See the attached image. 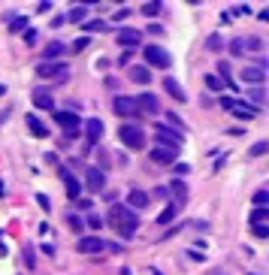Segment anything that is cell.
<instances>
[{
  "label": "cell",
  "instance_id": "1",
  "mask_svg": "<svg viewBox=\"0 0 269 275\" xmlns=\"http://www.w3.org/2000/svg\"><path fill=\"white\" fill-rule=\"evenodd\" d=\"M109 221L115 224V230H118L124 239H133V233H136V227H139L136 212L127 209V206H112V209H109Z\"/></svg>",
  "mask_w": 269,
  "mask_h": 275
},
{
  "label": "cell",
  "instance_id": "2",
  "mask_svg": "<svg viewBox=\"0 0 269 275\" xmlns=\"http://www.w3.org/2000/svg\"><path fill=\"white\" fill-rule=\"evenodd\" d=\"M118 139L127 145V148H142L145 145V133H142V127L136 124V121H127V124H121V130H118Z\"/></svg>",
  "mask_w": 269,
  "mask_h": 275
},
{
  "label": "cell",
  "instance_id": "3",
  "mask_svg": "<svg viewBox=\"0 0 269 275\" xmlns=\"http://www.w3.org/2000/svg\"><path fill=\"white\" fill-rule=\"evenodd\" d=\"M142 55H145L148 67H158V70H170L173 67V55L167 49H161V46H148V49H142Z\"/></svg>",
  "mask_w": 269,
  "mask_h": 275
},
{
  "label": "cell",
  "instance_id": "4",
  "mask_svg": "<svg viewBox=\"0 0 269 275\" xmlns=\"http://www.w3.org/2000/svg\"><path fill=\"white\" fill-rule=\"evenodd\" d=\"M155 133H158V142L167 145V148H181V142H184V133L181 130H173L170 124H158Z\"/></svg>",
  "mask_w": 269,
  "mask_h": 275
},
{
  "label": "cell",
  "instance_id": "5",
  "mask_svg": "<svg viewBox=\"0 0 269 275\" xmlns=\"http://www.w3.org/2000/svg\"><path fill=\"white\" fill-rule=\"evenodd\" d=\"M112 109L118 112L121 118H136V115H139L136 100H133V97H127V94H118V97H115V100H112Z\"/></svg>",
  "mask_w": 269,
  "mask_h": 275
},
{
  "label": "cell",
  "instance_id": "6",
  "mask_svg": "<svg viewBox=\"0 0 269 275\" xmlns=\"http://www.w3.org/2000/svg\"><path fill=\"white\" fill-rule=\"evenodd\" d=\"M55 121H58L70 136H73V133H79V127H82V118L76 115L73 109H67V112H55Z\"/></svg>",
  "mask_w": 269,
  "mask_h": 275
},
{
  "label": "cell",
  "instance_id": "7",
  "mask_svg": "<svg viewBox=\"0 0 269 275\" xmlns=\"http://www.w3.org/2000/svg\"><path fill=\"white\" fill-rule=\"evenodd\" d=\"M115 39H118L121 49H139L142 46V33L133 30V27H121L118 33H115Z\"/></svg>",
  "mask_w": 269,
  "mask_h": 275
},
{
  "label": "cell",
  "instance_id": "8",
  "mask_svg": "<svg viewBox=\"0 0 269 275\" xmlns=\"http://www.w3.org/2000/svg\"><path fill=\"white\" fill-rule=\"evenodd\" d=\"M76 251H82V254H103L106 242L100 239V236H85V239L76 242Z\"/></svg>",
  "mask_w": 269,
  "mask_h": 275
},
{
  "label": "cell",
  "instance_id": "9",
  "mask_svg": "<svg viewBox=\"0 0 269 275\" xmlns=\"http://www.w3.org/2000/svg\"><path fill=\"white\" fill-rule=\"evenodd\" d=\"M179 157V148H167V145H158V148H151L148 151V161H155V164H170Z\"/></svg>",
  "mask_w": 269,
  "mask_h": 275
},
{
  "label": "cell",
  "instance_id": "10",
  "mask_svg": "<svg viewBox=\"0 0 269 275\" xmlns=\"http://www.w3.org/2000/svg\"><path fill=\"white\" fill-rule=\"evenodd\" d=\"M67 73V64L64 61H43L36 67V76L40 79H52V76H64Z\"/></svg>",
  "mask_w": 269,
  "mask_h": 275
},
{
  "label": "cell",
  "instance_id": "11",
  "mask_svg": "<svg viewBox=\"0 0 269 275\" xmlns=\"http://www.w3.org/2000/svg\"><path fill=\"white\" fill-rule=\"evenodd\" d=\"M239 79L245 85H254V88H260L263 82H266V73H263V67H245L242 73H239Z\"/></svg>",
  "mask_w": 269,
  "mask_h": 275
},
{
  "label": "cell",
  "instance_id": "12",
  "mask_svg": "<svg viewBox=\"0 0 269 275\" xmlns=\"http://www.w3.org/2000/svg\"><path fill=\"white\" fill-rule=\"evenodd\" d=\"M230 112H233L236 118H242V121H251V118H257V115H260V109H257V106H248L245 100H233Z\"/></svg>",
  "mask_w": 269,
  "mask_h": 275
},
{
  "label": "cell",
  "instance_id": "13",
  "mask_svg": "<svg viewBox=\"0 0 269 275\" xmlns=\"http://www.w3.org/2000/svg\"><path fill=\"white\" fill-rule=\"evenodd\" d=\"M85 173H88V190H91V193H100V190L106 187V176H103L97 167H88Z\"/></svg>",
  "mask_w": 269,
  "mask_h": 275
},
{
  "label": "cell",
  "instance_id": "14",
  "mask_svg": "<svg viewBox=\"0 0 269 275\" xmlns=\"http://www.w3.org/2000/svg\"><path fill=\"white\" fill-rule=\"evenodd\" d=\"M33 106L36 109H55V97H52V91H46V88H36L33 91Z\"/></svg>",
  "mask_w": 269,
  "mask_h": 275
},
{
  "label": "cell",
  "instance_id": "15",
  "mask_svg": "<svg viewBox=\"0 0 269 275\" xmlns=\"http://www.w3.org/2000/svg\"><path fill=\"white\" fill-rule=\"evenodd\" d=\"M61 176H64V187H67V196H70V200H76V196L82 193V182L76 179L73 173H67V170H64Z\"/></svg>",
  "mask_w": 269,
  "mask_h": 275
},
{
  "label": "cell",
  "instance_id": "16",
  "mask_svg": "<svg viewBox=\"0 0 269 275\" xmlns=\"http://www.w3.org/2000/svg\"><path fill=\"white\" fill-rule=\"evenodd\" d=\"M148 203H151V196H148L145 190H130V193H127V209H133V212H136V209H145Z\"/></svg>",
  "mask_w": 269,
  "mask_h": 275
},
{
  "label": "cell",
  "instance_id": "17",
  "mask_svg": "<svg viewBox=\"0 0 269 275\" xmlns=\"http://www.w3.org/2000/svg\"><path fill=\"white\" fill-rule=\"evenodd\" d=\"M85 133H88V142L97 145V139L103 136V121H100V118H88V121H85Z\"/></svg>",
  "mask_w": 269,
  "mask_h": 275
},
{
  "label": "cell",
  "instance_id": "18",
  "mask_svg": "<svg viewBox=\"0 0 269 275\" xmlns=\"http://www.w3.org/2000/svg\"><path fill=\"white\" fill-rule=\"evenodd\" d=\"M24 121H27V130H30L36 139H46V136H49V127H46V124H43V121H40L36 115H27Z\"/></svg>",
  "mask_w": 269,
  "mask_h": 275
},
{
  "label": "cell",
  "instance_id": "19",
  "mask_svg": "<svg viewBox=\"0 0 269 275\" xmlns=\"http://www.w3.org/2000/svg\"><path fill=\"white\" fill-rule=\"evenodd\" d=\"M133 100H136V109H139V112H158V109H161L158 100H155V94H148V91L139 94V97H133Z\"/></svg>",
  "mask_w": 269,
  "mask_h": 275
},
{
  "label": "cell",
  "instance_id": "20",
  "mask_svg": "<svg viewBox=\"0 0 269 275\" xmlns=\"http://www.w3.org/2000/svg\"><path fill=\"white\" fill-rule=\"evenodd\" d=\"M164 91H167V94H173V100H179V103H184V100H187L184 88H181V85L176 82L173 76H170V79H164Z\"/></svg>",
  "mask_w": 269,
  "mask_h": 275
},
{
  "label": "cell",
  "instance_id": "21",
  "mask_svg": "<svg viewBox=\"0 0 269 275\" xmlns=\"http://www.w3.org/2000/svg\"><path fill=\"white\" fill-rule=\"evenodd\" d=\"M127 76L133 79L136 85H148V82H151V73H148V67H142V64L130 67V70H127Z\"/></svg>",
  "mask_w": 269,
  "mask_h": 275
},
{
  "label": "cell",
  "instance_id": "22",
  "mask_svg": "<svg viewBox=\"0 0 269 275\" xmlns=\"http://www.w3.org/2000/svg\"><path fill=\"white\" fill-rule=\"evenodd\" d=\"M64 49H67L64 43H49V46H46V52H43V58H46V61H58V58L64 55Z\"/></svg>",
  "mask_w": 269,
  "mask_h": 275
},
{
  "label": "cell",
  "instance_id": "23",
  "mask_svg": "<svg viewBox=\"0 0 269 275\" xmlns=\"http://www.w3.org/2000/svg\"><path fill=\"white\" fill-rule=\"evenodd\" d=\"M82 30H85V33H94V30H100V33H103V30H109V24H106L103 18H91V21H85V24H82Z\"/></svg>",
  "mask_w": 269,
  "mask_h": 275
},
{
  "label": "cell",
  "instance_id": "24",
  "mask_svg": "<svg viewBox=\"0 0 269 275\" xmlns=\"http://www.w3.org/2000/svg\"><path fill=\"white\" fill-rule=\"evenodd\" d=\"M269 218V209H251V215H248V224L254 227V224H263Z\"/></svg>",
  "mask_w": 269,
  "mask_h": 275
},
{
  "label": "cell",
  "instance_id": "25",
  "mask_svg": "<svg viewBox=\"0 0 269 275\" xmlns=\"http://www.w3.org/2000/svg\"><path fill=\"white\" fill-rule=\"evenodd\" d=\"M206 49H209V52H221V49H224V39H221V33H212V36L206 39Z\"/></svg>",
  "mask_w": 269,
  "mask_h": 275
},
{
  "label": "cell",
  "instance_id": "26",
  "mask_svg": "<svg viewBox=\"0 0 269 275\" xmlns=\"http://www.w3.org/2000/svg\"><path fill=\"white\" fill-rule=\"evenodd\" d=\"M245 52H263V39L260 36H248L245 39Z\"/></svg>",
  "mask_w": 269,
  "mask_h": 275
},
{
  "label": "cell",
  "instance_id": "27",
  "mask_svg": "<svg viewBox=\"0 0 269 275\" xmlns=\"http://www.w3.org/2000/svg\"><path fill=\"white\" fill-rule=\"evenodd\" d=\"M176 215H179V209H176V206H167V209L161 212V218H158V221H161V224H173V221H176Z\"/></svg>",
  "mask_w": 269,
  "mask_h": 275
},
{
  "label": "cell",
  "instance_id": "28",
  "mask_svg": "<svg viewBox=\"0 0 269 275\" xmlns=\"http://www.w3.org/2000/svg\"><path fill=\"white\" fill-rule=\"evenodd\" d=\"M206 88H209V91H221V88H224V82H221L215 73H209V76H206Z\"/></svg>",
  "mask_w": 269,
  "mask_h": 275
},
{
  "label": "cell",
  "instance_id": "29",
  "mask_svg": "<svg viewBox=\"0 0 269 275\" xmlns=\"http://www.w3.org/2000/svg\"><path fill=\"white\" fill-rule=\"evenodd\" d=\"M269 203V193L266 190H254V209H266Z\"/></svg>",
  "mask_w": 269,
  "mask_h": 275
},
{
  "label": "cell",
  "instance_id": "30",
  "mask_svg": "<svg viewBox=\"0 0 269 275\" xmlns=\"http://www.w3.org/2000/svg\"><path fill=\"white\" fill-rule=\"evenodd\" d=\"M9 30H12V33H24V30H27V18H24V15H18V18L9 24Z\"/></svg>",
  "mask_w": 269,
  "mask_h": 275
},
{
  "label": "cell",
  "instance_id": "31",
  "mask_svg": "<svg viewBox=\"0 0 269 275\" xmlns=\"http://www.w3.org/2000/svg\"><path fill=\"white\" fill-rule=\"evenodd\" d=\"M173 193L179 196V203H184V200H187V187H184L181 182H173Z\"/></svg>",
  "mask_w": 269,
  "mask_h": 275
},
{
  "label": "cell",
  "instance_id": "32",
  "mask_svg": "<svg viewBox=\"0 0 269 275\" xmlns=\"http://www.w3.org/2000/svg\"><path fill=\"white\" fill-rule=\"evenodd\" d=\"M242 52H245V39H242V36H236L233 43H230V55H242Z\"/></svg>",
  "mask_w": 269,
  "mask_h": 275
},
{
  "label": "cell",
  "instance_id": "33",
  "mask_svg": "<svg viewBox=\"0 0 269 275\" xmlns=\"http://www.w3.org/2000/svg\"><path fill=\"white\" fill-rule=\"evenodd\" d=\"M67 18H70V21H82V18H85V6H73V9L67 12Z\"/></svg>",
  "mask_w": 269,
  "mask_h": 275
},
{
  "label": "cell",
  "instance_id": "34",
  "mask_svg": "<svg viewBox=\"0 0 269 275\" xmlns=\"http://www.w3.org/2000/svg\"><path fill=\"white\" fill-rule=\"evenodd\" d=\"M67 224H70V227H73V230H76V233H79V230H82V227H85V221H82V218H79V215H67Z\"/></svg>",
  "mask_w": 269,
  "mask_h": 275
},
{
  "label": "cell",
  "instance_id": "35",
  "mask_svg": "<svg viewBox=\"0 0 269 275\" xmlns=\"http://www.w3.org/2000/svg\"><path fill=\"white\" fill-rule=\"evenodd\" d=\"M266 151H269V142H263V139L251 145V154H254V157H260V154H266Z\"/></svg>",
  "mask_w": 269,
  "mask_h": 275
},
{
  "label": "cell",
  "instance_id": "36",
  "mask_svg": "<svg viewBox=\"0 0 269 275\" xmlns=\"http://www.w3.org/2000/svg\"><path fill=\"white\" fill-rule=\"evenodd\" d=\"M85 224H88L91 230H100V227L106 224V218H100V215H88V221H85Z\"/></svg>",
  "mask_w": 269,
  "mask_h": 275
},
{
  "label": "cell",
  "instance_id": "37",
  "mask_svg": "<svg viewBox=\"0 0 269 275\" xmlns=\"http://www.w3.org/2000/svg\"><path fill=\"white\" fill-rule=\"evenodd\" d=\"M251 233L257 236V239H266V236H269V227H266V224H254V227H251Z\"/></svg>",
  "mask_w": 269,
  "mask_h": 275
},
{
  "label": "cell",
  "instance_id": "38",
  "mask_svg": "<svg viewBox=\"0 0 269 275\" xmlns=\"http://www.w3.org/2000/svg\"><path fill=\"white\" fill-rule=\"evenodd\" d=\"M36 203H40V209H43V212H52V200H49L46 193H36Z\"/></svg>",
  "mask_w": 269,
  "mask_h": 275
},
{
  "label": "cell",
  "instance_id": "39",
  "mask_svg": "<svg viewBox=\"0 0 269 275\" xmlns=\"http://www.w3.org/2000/svg\"><path fill=\"white\" fill-rule=\"evenodd\" d=\"M158 12H161V3H145V6H142V15H145V18H148V15H158Z\"/></svg>",
  "mask_w": 269,
  "mask_h": 275
},
{
  "label": "cell",
  "instance_id": "40",
  "mask_svg": "<svg viewBox=\"0 0 269 275\" xmlns=\"http://www.w3.org/2000/svg\"><path fill=\"white\" fill-rule=\"evenodd\" d=\"M248 12H251V6H248V3H242V6H233L227 15H248Z\"/></svg>",
  "mask_w": 269,
  "mask_h": 275
},
{
  "label": "cell",
  "instance_id": "41",
  "mask_svg": "<svg viewBox=\"0 0 269 275\" xmlns=\"http://www.w3.org/2000/svg\"><path fill=\"white\" fill-rule=\"evenodd\" d=\"M248 97H251V100H254V103H257V106H260V103H263V100H266V97H263V88H254V91H251V94H248Z\"/></svg>",
  "mask_w": 269,
  "mask_h": 275
},
{
  "label": "cell",
  "instance_id": "42",
  "mask_svg": "<svg viewBox=\"0 0 269 275\" xmlns=\"http://www.w3.org/2000/svg\"><path fill=\"white\" fill-rule=\"evenodd\" d=\"M24 263H27V269H33V248L30 245H24Z\"/></svg>",
  "mask_w": 269,
  "mask_h": 275
},
{
  "label": "cell",
  "instance_id": "43",
  "mask_svg": "<svg viewBox=\"0 0 269 275\" xmlns=\"http://www.w3.org/2000/svg\"><path fill=\"white\" fill-rule=\"evenodd\" d=\"M73 49H76V52H82V49H88V36H79V39H76V43H73Z\"/></svg>",
  "mask_w": 269,
  "mask_h": 275
},
{
  "label": "cell",
  "instance_id": "44",
  "mask_svg": "<svg viewBox=\"0 0 269 275\" xmlns=\"http://www.w3.org/2000/svg\"><path fill=\"white\" fill-rule=\"evenodd\" d=\"M173 173H176V176H187V173H190V167H187V164H176V167H173Z\"/></svg>",
  "mask_w": 269,
  "mask_h": 275
},
{
  "label": "cell",
  "instance_id": "45",
  "mask_svg": "<svg viewBox=\"0 0 269 275\" xmlns=\"http://www.w3.org/2000/svg\"><path fill=\"white\" fill-rule=\"evenodd\" d=\"M24 43H27V46H33V43H36V30H30V27L24 30Z\"/></svg>",
  "mask_w": 269,
  "mask_h": 275
},
{
  "label": "cell",
  "instance_id": "46",
  "mask_svg": "<svg viewBox=\"0 0 269 275\" xmlns=\"http://www.w3.org/2000/svg\"><path fill=\"white\" fill-rule=\"evenodd\" d=\"M130 15V9L124 6V9H115V21H121V18H127Z\"/></svg>",
  "mask_w": 269,
  "mask_h": 275
},
{
  "label": "cell",
  "instance_id": "47",
  "mask_svg": "<svg viewBox=\"0 0 269 275\" xmlns=\"http://www.w3.org/2000/svg\"><path fill=\"white\" fill-rule=\"evenodd\" d=\"M233 100H236V97H221V106H224V109H230V106H233Z\"/></svg>",
  "mask_w": 269,
  "mask_h": 275
},
{
  "label": "cell",
  "instance_id": "48",
  "mask_svg": "<svg viewBox=\"0 0 269 275\" xmlns=\"http://www.w3.org/2000/svg\"><path fill=\"white\" fill-rule=\"evenodd\" d=\"M9 254V248H6V242H0V257H6Z\"/></svg>",
  "mask_w": 269,
  "mask_h": 275
},
{
  "label": "cell",
  "instance_id": "49",
  "mask_svg": "<svg viewBox=\"0 0 269 275\" xmlns=\"http://www.w3.org/2000/svg\"><path fill=\"white\" fill-rule=\"evenodd\" d=\"M0 196H6V184H3V179H0Z\"/></svg>",
  "mask_w": 269,
  "mask_h": 275
},
{
  "label": "cell",
  "instance_id": "50",
  "mask_svg": "<svg viewBox=\"0 0 269 275\" xmlns=\"http://www.w3.org/2000/svg\"><path fill=\"white\" fill-rule=\"evenodd\" d=\"M121 275H133V272H130V266H121Z\"/></svg>",
  "mask_w": 269,
  "mask_h": 275
},
{
  "label": "cell",
  "instance_id": "51",
  "mask_svg": "<svg viewBox=\"0 0 269 275\" xmlns=\"http://www.w3.org/2000/svg\"><path fill=\"white\" fill-rule=\"evenodd\" d=\"M145 275H161V272H158V269H148V272H145Z\"/></svg>",
  "mask_w": 269,
  "mask_h": 275
},
{
  "label": "cell",
  "instance_id": "52",
  "mask_svg": "<svg viewBox=\"0 0 269 275\" xmlns=\"http://www.w3.org/2000/svg\"><path fill=\"white\" fill-rule=\"evenodd\" d=\"M0 236H3V230H0Z\"/></svg>",
  "mask_w": 269,
  "mask_h": 275
}]
</instances>
